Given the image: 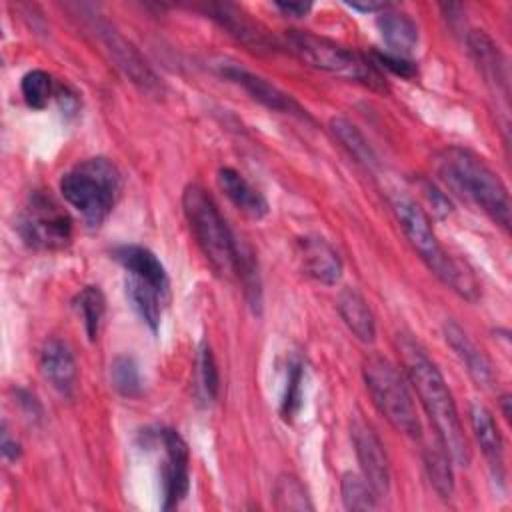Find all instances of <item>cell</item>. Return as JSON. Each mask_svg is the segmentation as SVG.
I'll use <instances>...</instances> for the list:
<instances>
[{
    "label": "cell",
    "mask_w": 512,
    "mask_h": 512,
    "mask_svg": "<svg viewBox=\"0 0 512 512\" xmlns=\"http://www.w3.org/2000/svg\"><path fill=\"white\" fill-rule=\"evenodd\" d=\"M300 258L304 272L320 284L332 286L340 280L342 260L338 252L318 236H306L300 240Z\"/></svg>",
    "instance_id": "d6986e66"
},
{
    "label": "cell",
    "mask_w": 512,
    "mask_h": 512,
    "mask_svg": "<svg viewBox=\"0 0 512 512\" xmlns=\"http://www.w3.org/2000/svg\"><path fill=\"white\" fill-rule=\"evenodd\" d=\"M206 12L214 18L228 34H232L238 42L254 50H272L274 40L262 30L256 22L248 18L240 8L232 4H208Z\"/></svg>",
    "instance_id": "2e32d148"
},
{
    "label": "cell",
    "mask_w": 512,
    "mask_h": 512,
    "mask_svg": "<svg viewBox=\"0 0 512 512\" xmlns=\"http://www.w3.org/2000/svg\"><path fill=\"white\" fill-rule=\"evenodd\" d=\"M450 462L452 460L440 442L424 450V468H426L428 480L432 488L438 492V496L444 500L452 498V492H454V474H452Z\"/></svg>",
    "instance_id": "d4e9b609"
},
{
    "label": "cell",
    "mask_w": 512,
    "mask_h": 512,
    "mask_svg": "<svg viewBox=\"0 0 512 512\" xmlns=\"http://www.w3.org/2000/svg\"><path fill=\"white\" fill-rule=\"evenodd\" d=\"M376 28L382 42L388 46L386 52L410 58L418 44V28L410 16L394 10H384L376 18Z\"/></svg>",
    "instance_id": "7402d4cb"
},
{
    "label": "cell",
    "mask_w": 512,
    "mask_h": 512,
    "mask_svg": "<svg viewBox=\"0 0 512 512\" xmlns=\"http://www.w3.org/2000/svg\"><path fill=\"white\" fill-rule=\"evenodd\" d=\"M368 58L372 60V64L378 70L384 68L402 78H414L418 74V66L414 64V60H410L406 56H398V54H390V52H372Z\"/></svg>",
    "instance_id": "d6a6232c"
},
{
    "label": "cell",
    "mask_w": 512,
    "mask_h": 512,
    "mask_svg": "<svg viewBox=\"0 0 512 512\" xmlns=\"http://www.w3.org/2000/svg\"><path fill=\"white\" fill-rule=\"evenodd\" d=\"M22 242L34 250H62L72 240V220L44 190L28 194L16 222Z\"/></svg>",
    "instance_id": "ba28073f"
},
{
    "label": "cell",
    "mask_w": 512,
    "mask_h": 512,
    "mask_svg": "<svg viewBox=\"0 0 512 512\" xmlns=\"http://www.w3.org/2000/svg\"><path fill=\"white\" fill-rule=\"evenodd\" d=\"M302 380H304V364L300 358H294L288 362V378H286V390L282 396V406L280 414L286 422H290L298 408H300V398H302Z\"/></svg>",
    "instance_id": "1f68e13d"
},
{
    "label": "cell",
    "mask_w": 512,
    "mask_h": 512,
    "mask_svg": "<svg viewBox=\"0 0 512 512\" xmlns=\"http://www.w3.org/2000/svg\"><path fill=\"white\" fill-rule=\"evenodd\" d=\"M336 308L338 314L342 316L344 324L348 326V330L360 340V342H374L376 338V322H374V314L368 306V302L364 300V296L356 290V288H342L338 292L336 298Z\"/></svg>",
    "instance_id": "44dd1931"
},
{
    "label": "cell",
    "mask_w": 512,
    "mask_h": 512,
    "mask_svg": "<svg viewBox=\"0 0 512 512\" xmlns=\"http://www.w3.org/2000/svg\"><path fill=\"white\" fill-rule=\"evenodd\" d=\"M276 8L282 10L288 16L302 18V16H306L310 12L312 4H308V2H276Z\"/></svg>",
    "instance_id": "e575fe53"
},
{
    "label": "cell",
    "mask_w": 512,
    "mask_h": 512,
    "mask_svg": "<svg viewBox=\"0 0 512 512\" xmlns=\"http://www.w3.org/2000/svg\"><path fill=\"white\" fill-rule=\"evenodd\" d=\"M218 186L226 198L248 218L260 220L268 214V202L238 170L224 166L218 170Z\"/></svg>",
    "instance_id": "ffe728a7"
},
{
    "label": "cell",
    "mask_w": 512,
    "mask_h": 512,
    "mask_svg": "<svg viewBox=\"0 0 512 512\" xmlns=\"http://www.w3.org/2000/svg\"><path fill=\"white\" fill-rule=\"evenodd\" d=\"M470 424H472L474 438H476L484 458L488 460L492 476L498 482H502V478H504V442H502V436L494 422L492 412L486 406H482L480 402H474L470 406Z\"/></svg>",
    "instance_id": "ac0fdd59"
},
{
    "label": "cell",
    "mask_w": 512,
    "mask_h": 512,
    "mask_svg": "<svg viewBox=\"0 0 512 512\" xmlns=\"http://www.w3.org/2000/svg\"><path fill=\"white\" fill-rule=\"evenodd\" d=\"M466 44H468V52H470L478 72L486 80V84H490L494 88V92L502 90L504 94H508L506 60H504L502 52L498 50V46L494 44V40L484 30H470L466 36Z\"/></svg>",
    "instance_id": "9a60e30c"
},
{
    "label": "cell",
    "mask_w": 512,
    "mask_h": 512,
    "mask_svg": "<svg viewBox=\"0 0 512 512\" xmlns=\"http://www.w3.org/2000/svg\"><path fill=\"white\" fill-rule=\"evenodd\" d=\"M196 386L202 394L204 400L212 402L218 396L220 388V378H218V368L214 362V354L208 346V342H202L198 348L196 356Z\"/></svg>",
    "instance_id": "4dcf8cb0"
},
{
    "label": "cell",
    "mask_w": 512,
    "mask_h": 512,
    "mask_svg": "<svg viewBox=\"0 0 512 512\" xmlns=\"http://www.w3.org/2000/svg\"><path fill=\"white\" fill-rule=\"evenodd\" d=\"M396 350L400 354L404 372L416 390L424 412L428 414L438 442L458 466L470 464V446L452 398V392L438 370L436 362L426 354L422 344L410 334L396 336Z\"/></svg>",
    "instance_id": "6da1fadb"
},
{
    "label": "cell",
    "mask_w": 512,
    "mask_h": 512,
    "mask_svg": "<svg viewBox=\"0 0 512 512\" xmlns=\"http://www.w3.org/2000/svg\"><path fill=\"white\" fill-rule=\"evenodd\" d=\"M40 372L62 396H72L78 380V368L70 346L60 338H50L40 350Z\"/></svg>",
    "instance_id": "4fadbf2b"
},
{
    "label": "cell",
    "mask_w": 512,
    "mask_h": 512,
    "mask_svg": "<svg viewBox=\"0 0 512 512\" xmlns=\"http://www.w3.org/2000/svg\"><path fill=\"white\" fill-rule=\"evenodd\" d=\"M272 498H274L276 510H296V512L314 510V504L310 500L306 486L294 474H288V472L276 478L272 488Z\"/></svg>",
    "instance_id": "484cf974"
},
{
    "label": "cell",
    "mask_w": 512,
    "mask_h": 512,
    "mask_svg": "<svg viewBox=\"0 0 512 512\" xmlns=\"http://www.w3.org/2000/svg\"><path fill=\"white\" fill-rule=\"evenodd\" d=\"M92 30L110 54L112 62L130 78V82H134L148 94H156L162 90L158 76L140 56V52L112 24H108L102 18H92Z\"/></svg>",
    "instance_id": "9c48e42d"
},
{
    "label": "cell",
    "mask_w": 512,
    "mask_h": 512,
    "mask_svg": "<svg viewBox=\"0 0 512 512\" xmlns=\"http://www.w3.org/2000/svg\"><path fill=\"white\" fill-rule=\"evenodd\" d=\"M74 306L84 322L86 334L90 340H96L100 334V326L104 320V312H106V298L102 294V290L98 286H84L76 300Z\"/></svg>",
    "instance_id": "4316f807"
},
{
    "label": "cell",
    "mask_w": 512,
    "mask_h": 512,
    "mask_svg": "<svg viewBox=\"0 0 512 512\" xmlns=\"http://www.w3.org/2000/svg\"><path fill=\"white\" fill-rule=\"evenodd\" d=\"M112 258L128 272V276L138 278L150 286H154L158 292L168 296V274L160 258L140 244H122L112 250Z\"/></svg>",
    "instance_id": "5bb4252c"
},
{
    "label": "cell",
    "mask_w": 512,
    "mask_h": 512,
    "mask_svg": "<svg viewBox=\"0 0 512 512\" xmlns=\"http://www.w3.org/2000/svg\"><path fill=\"white\" fill-rule=\"evenodd\" d=\"M164 446L162 462V508H176L190 486V456L184 438L176 430H162L160 434Z\"/></svg>",
    "instance_id": "30bf717a"
},
{
    "label": "cell",
    "mask_w": 512,
    "mask_h": 512,
    "mask_svg": "<svg viewBox=\"0 0 512 512\" xmlns=\"http://www.w3.org/2000/svg\"><path fill=\"white\" fill-rule=\"evenodd\" d=\"M220 72H222V76H226L234 84L242 86L262 106H266V108H270L274 112L292 114V116H298V118H308L306 110L290 94L282 92L278 86H274L266 78H262V76L254 74V72H248L246 68L234 64V62L222 64Z\"/></svg>",
    "instance_id": "7c38bea8"
},
{
    "label": "cell",
    "mask_w": 512,
    "mask_h": 512,
    "mask_svg": "<svg viewBox=\"0 0 512 512\" xmlns=\"http://www.w3.org/2000/svg\"><path fill=\"white\" fill-rule=\"evenodd\" d=\"M124 288H126V298L132 304V308L136 310V314L150 326L152 332H156L160 326L162 302L166 296L162 292H158L154 286H150L138 278H132V276H126Z\"/></svg>",
    "instance_id": "603a6c76"
},
{
    "label": "cell",
    "mask_w": 512,
    "mask_h": 512,
    "mask_svg": "<svg viewBox=\"0 0 512 512\" xmlns=\"http://www.w3.org/2000/svg\"><path fill=\"white\" fill-rule=\"evenodd\" d=\"M122 190L118 166L104 158H86L68 170L60 180L64 200L82 214L90 228H98L114 210Z\"/></svg>",
    "instance_id": "277c9868"
},
{
    "label": "cell",
    "mask_w": 512,
    "mask_h": 512,
    "mask_svg": "<svg viewBox=\"0 0 512 512\" xmlns=\"http://www.w3.org/2000/svg\"><path fill=\"white\" fill-rule=\"evenodd\" d=\"M20 90H22V96L26 100V104L34 110H42L46 108L48 100L52 98V94H56L54 90V82H52V76L44 70H30L22 76V82H20Z\"/></svg>",
    "instance_id": "f546056e"
},
{
    "label": "cell",
    "mask_w": 512,
    "mask_h": 512,
    "mask_svg": "<svg viewBox=\"0 0 512 512\" xmlns=\"http://www.w3.org/2000/svg\"><path fill=\"white\" fill-rule=\"evenodd\" d=\"M350 436L362 468V476L372 486L378 498L386 496L390 490V466L378 434L362 418H356L350 426Z\"/></svg>",
    "instance_id": "8fae6325"
},
{
    "label": "cell",
    "mask_w": 512,
    "mask_h": 512,
    "mask_svg": "<svg viewBox=\"0 0 512 512\" xmlns=\"http://www.w3.org/2000/svg\"><path fill=\"white\" fill-rule=\"evenodd\" d=\"M438 178L462 200L474 204L492 222L510 228V194L500 176L476 152L462 146H446L434 158Z\"/></svg>",
    "instance_id": "7a4b0ae2"
},
{
    "label": "cell",
    "mask_w": 512,
    "mask_h": 512,
    "mask_svg": "<svg viewBox=\"0 0 512 512\" xmlns=\"http://www.w3.org/2000/svg\"><path fill=\"white\" fill-rule=\"evenodd\" d=\"M500 402H502V412H504V418H506V420H510V408H508V404H510V396H508V394H504Z\"/></svg>",
    "instance_id": "d590c367"
},
{
    "label": "cell",
    "mask_w": 512,
    "mask_h": 512,
    "mask_svg": "<svg viewBox=\"0 0 512 512\" xmlns=\"http://www.w3.org/2000/svg\"><path fill=\"white\" fill-rule=\"evenodd\" d=\"M284 40L288 50L296 54L304 64L350 82H360L376 92H388V84L382 72L372 64L368 56L330 38L302 30H288Z\"/></svg>",
    "instance_id": "8992f818"
},
{
    "label": "cell",
    "mask_w": 512,
    "mask_h": 512,
    "mask_svg": "<svg viewBox=\"0 0 512 512\" xmlns=\"http://www.w3.org/2000/svg\"><path fill=\"white\" fill-rule=\"evenodd\" d=\"M340 494L342 502L348 510L362 512V510H374L378 506V496L372 490V486L366 482L364 476H358L354 472H344L340 480Z\"/></svg>",
    "instance_id": "83f0119b"
},
{
    "label": "cell",
    "mask_w": 512,
    "mask_h": 512,
    "mask_svg": "<svg viewBox=\"0 0 512 512\" xmlns=\"http://www.w3.org/2000/svg\"><path fill=\"white\" fill-rule=\"evenodd\" d=\"M392 208L406 240L420 256V260L434 272V276L442 280L446 286H450L462 298L476 300L478 284L474 276L442 248L438 236L434 234L428 214L406 196L394 198Z\"/></svg>",
    "instance_id": "3957f363"
},
{
    "label": "cell",
    "mask_w": 512,
    "mask_h": 512,
    "mask_svg": "<svg viewBox=\"0 0 512 512\" xmlns=\"http://www.w3.org/2000/svg\"><path fill=\"white\" fill-rule=\"evenodd\" d=\"M110 380L114 390L124 398H136L142 394V376L132 356H116L110 364Z\"/></svg>",
    "instance_id": "f1b7e54d"
},
{
    "label": "cell",
    "mask_w": 512,
    "mask_h": 512,
    "mask_svg": "<svg viewBox=\"0 0 512 512\" xmlns=\"http://www.w3.org/2000/svg\"><path fill=\"white\" fill-rule=\"evenodd\" d=\"M444 336H446V342L450 344V348L454 350V354L466 366L470 378L478 386L490 388L496 378L490 358L470 340V336L454 320H448L444 324Z\"/></svg>",
    "instance_id": "e0dca14e"
},
{
    "label": "cell",
    "mask_w": 512,
    "mask_h": 512,
    "mask_svg": "<svg viewBox=\"0 0 512 512\" xmlns=\"http://www.w3.org/2000/svg\"><path fill=\"white\" fill-rule=\"evenodd\" d=\"M330 130L336 136V140L348 150V154L356 158V162H360L368 168L376 166V162H378L376 152L356 124L338 116V118L330 120Z\"/></svg>",
    "instance_id": "cb8c5ba5"
},
{
    "label": "cell",
    "mask_w": 512,
    "mask_h": 512,
    "mask_svg": "<svg viewBox=\"0 0 512 512\" xmlns=\"http://www.w3.org/2000/svg\"><path fill=\"white\" fill-rule=\"evenodd\" d=\"M182 210L206 262L218 276L236 272L240 246L232 236L212 196L200 184H188L182 194Z\"/></svg>",
    "instance_id": "5b68a950"
},
{
    "label": "cell",
    "mask_w": 512,
    "mask_h": 512,
    "mask_svg": "<svg viewBox=\"0 0 512 512\" xmlns=\"http://www.w3.org/2000/svg\"><path fill=\"white\" fill-rule=\"evenodd\" d=\"M362 374L372 402L390 422V426L404 436L420 438V418L416 414L414 400L402 372H398V368L388 358L370 354L362 364Z\"/></svg>",
    "instance_id": "52a82bcc"
},
{
    "label": "cell",
    "mask_w": 512,
    "mask_h": 512,
    "mask_svg": "<svg viewBox=\"0 0 512 512\" xmlns=\"http://www.w3.org/2000/svg\"><path fill=\"white\" fill-rule=\"evenodd\" d=\"M0 450H2V456L6 460H18L22 450H20V444L16 442V438L10 436L6 424H2V438H0Z\"/></svg>",
    "instance_id": "836d02e7"
}]
</instances>
